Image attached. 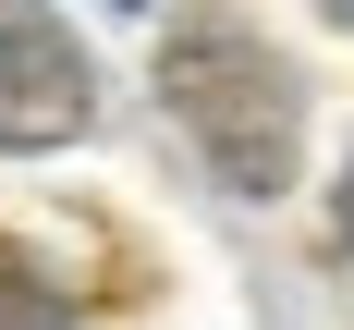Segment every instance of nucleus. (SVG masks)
Masks as SVG:
<instances>
[{"instance_id":"nucleus-1","label":"nucleus","mask_w":354,"mask_h":330,"mask_svg":"<svg viewBox=\"0 0 354 330\" xmlns=\"http://www.w3.org/2000/svg\"><path fill=\"white\" fill-rule=\"evenodd\" d=\"M171 110L196 122V147H208L220 172L245 183V196H269V183H293V135H306V86H293V62L269 49L257 25H232V12H196V25L171 37Z\"/></svg>"},{"instance_id":"nucleus-2","label":"nucleus","mask_w":354,"mask_h":330,"mask_svg":"<svg viewBox=\"0 0 354 330\" xmlns=\"http://www.w3.org/2000/svg\"><path fill=\"white\" fill-rule=\"evenodd\" d=\"M86 122V62L49 0H0V147H62Z\"/></svg>"},{"instance_id":"nucleus-3","label":"nucleus","mask_w":354,"mask_h":330,"mask_svg":"<svg viewBox=\"0 0 354 330\" xmlns=\"http://www.w3.org/2000/svg\"><path fill=\"white\" fill-rule=\"evenodd\" d=\"M0 330H62V306L25 282V257H12V245H0Z\"/></svg>"},{"instance_id":"nucleus-4","label":"nucleus","mask_w":354,"mask_h":330,"mask_svg":"<svg viewBox=\"0 0 354 330\" xmlns=\"http://www.w3.org/2000/svg\"><path fill=\"white\" fill-rule=\"evenodd\" d=\"M342 245H354V172H342Z\"/></svg>"}]
</instances>
